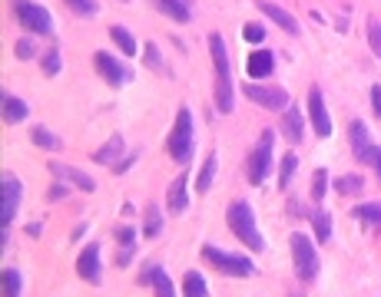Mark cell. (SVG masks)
Returning a JSON list of instances; mask_svg holds the SVG:
<instances>
[{"label": "cell", "mask_w": 381, "mask_h": 297, "mask_svg": "<svg viewBox=\"0 0 381 297\" xmlns=\"http://www.w3.org/2000/svg\"><path fill=\"white\" fill-rule=\"evenodd\" d=\"M209 50H213V63H215V106L219 113H232L236 99H232V76H229V53H226V40L213 33L209 37Z\"/></svg>", "instance_id": "obj_1"}, {"label": "cell", "mask_w": 381, "mask_h": 297, "mask_svg": "<svg viewBox=\"0 0 381 297\" xmlns=\"http://www.w3.org/2000/svg\"><path fill=\"white\" fill-rule=\"evenodd\" d=\"M226 222L232 228V235L242 241L245 248H252V251H262L265 248V238L259 235V228H256V211L249 202H232L226 211Z\"/></svg>", "instance_id": "obj_2"}, {"label": "cell", "mask_w": 381, "mask_h": 297, "mask_svg": "<svg viewBox=\"0 0 381 297\" xmlns=\"http://www.w3.org/2000/svg\"><path fill=\"white\" fill-rule=\"evenodd\" d=\"M169 155H172V162L186 165L193 159V113L189 109H179L176 113V126H172V133H169Z\"/></svg>", "instance_id": "obj_3"}, {"label": "cell", "mask_w": 381, "mask_h": 297, "mask_svg": "<svg viewBox=\"0 0 381 297\" xmlns=\"http://www.w3.org/2000/svg\"><path fill=\"white\" fill-rule=\"evenodd\" d=\"M272 142H275V133L272 129H262L259 142L252 148V159H249V182L252 185H262L265 178L272 175Z\"/></svg>", "instance_id": "obj_4"}, {"label": "cell", "mask_w": 381, "mask_h": 297, "mask_svg": "<svg viewBox=\"0 0 381 297\" xmlns=\"http://www.w3.org/2000/svg\"><path fill=\"white\" fill-rule=\"evenodd\" d=\"M292 261H295V271H299L302 281H315V274H319V254H315L312 238L302 235V231L292 235Z\"/></svg>", "instance_id": "obj_5"}, {"label": "cell", "mask_w": 381, "mask_h": 297, "mask_svg": "<svg viewBox=\"0 0 381 297\" xmlns=\"http://www.w3.org/2000/svg\"><path fill=\"white\" fill-rule=\"evenodd\" d=\"M202 258H206L209 265L219 267L222 274H232V278H249V274H256V265H252L249 258L226 254V251H219L215 245H206V248H202Z\"/></svg>", "instance_id": "obj_6"}, {"label": "cell", "mask_w": 381, "mask_h": 297, "mask_svg": "<svg viewBox=\"0 0 381 297\" xmlns=\"http://www.w3.org/2000/svg\"><path fill=\"white\" fill-rule=\"evenodd\" d=\"M17 17H20V23L30 30V33H53V17L50 10H44L40 3H33V0H17Z\"/></svg>", "instance_id": "obj_7"}, {"label": "cell", "mask_w": 381, "mask_h": 297, "mask_svg": "<svg viewBox=\"0 0 381 297\" xmlns=\"http://www.w3.org/2000/svg\"><path fill=\"white\" fill-rule=\"evenodd\" d=\"M245 96L252 99V103H259L262 109H272V113H285L292 106L289 93L278 86H259V83H245Z\"/></svg>", "instance_id": "obj_8"}, {"label": "cell", "mask_w": 381, "mask_h": 297, "mask_svg": "<svg viewBox=\"0 0 381 297\" xmlns=\"http://www.w3.org/2000/svg\"><path fill=\"white\" fill-rule=\"evenodd\" d=\"M93 63H96V70L103 73V79H107L109 86H126V83L133 79V70H130V66H123L120 59L109 57V53H103V50L93 57Z\"/></svg>", "instance_id": "obj_9"}, {"label": "cell", "mask_w": 381, "mask_h": 297, "mask_svg": "<svg viewBox=\"0 0 381 297\" xmlns=\"http://www.w3.org/2000/svg\"><path fill=\"white\" fill-rule=\"evenodd\" d=\"M308 119H312V126H315V135H321V139L332 135V116H328V109H325V96H321L319 86L308 89Z\"/></svg>", "instance_id": "obj_10"}, {"label": "cell", "mask_w": 381, "mask_h": 297, "mask_svg": "<svg viewBox=\"0 0 381 297\" xmlns=\"http://www.w3.org/2000/svg\"><path fill=\"white\" fill-rule=\"evenodd\" d=\"M76 274L83 278V281L90 284H100L103 278V267H100V245H87L80 258H76Z\"/></svg>", "instance_id": "obj_11"}, {"label": "cell", "mask_w": 381, "mask_h": 297, "mask_svg": "<svg viewBox=\"0 0 381 297\" xmlns=\"http://www.w3.org/2000/svg\"><path fill=\"white\" fill-rule=\"evenodd\" d=\"M50 172L60 178V182H67L70 189H80V192H96V182H93L87 172H80V169H73V165H63V162H50Z\"/></svg>", "instance_id": "obj_12"}, {"label": "cell", "mask_w": 381, "mask_h": 297, "mask_svg": "<svg viewBox=\"0 0 381 297\" xmlns=\"http://www.w3.org/2000/svg\"><path fill=\"white\" fill-rule=\"evenodd\" d=\"M20 195H24V185H20V178L17 175H3V228L14 222L17 208H20Z\"/></svg>", "instance_id": "obj_13"}, {"label": "cell", "mask_w": 381, "mask_h": 297, "mask_svg": "<svg viewBox=\"0 0 381 297\" xmlns=\"http://www.w3.org/2000/svg\"><path fill=\"white\" fill-rule=\"evenodd\" d=\"M256 7H259V10H262L265 17H269V20H275V23H278L282 30H289L292 37H299V33H302L299 20H295V17H292L289 10H282L278 3H272V0H256Z\"/></svg>", "instance_id": "obj_14"}, {"label": "cell", "mask_w": 381, "mask_h": 297, "mask_svg": "<svg viewBox=\"0 0 381 297\" xmlns=\"http://www.w3.org/2000/svg\"><path fill=\"white\" fill-rule=\"evenodd\" d=\"M166 205L172 215H186V208H189V175H179L172 178V185H169V195H166Z\"/></svg>", "instance_id": "obj_15"}, {"label": "cell", "mask_w": 381, "mask_h": 297, "mask_svg": "<svg viewBox=\"0 0 381 297\" xmlns=\"http://www.w3.org/2000/svg\"><path fill=\"white\" fill-rule=\"evenodd\" d=\"M348 139H351V152L358 162H368V152H371V139H368V126L362 119H355L348 126Z\"/></svg>", "instance_id": "obj_16"}, {"label": "cell", "mask_w": 381, "mask_h": 297, "mask_svg": "<svg viewBox=\"0 0 381 297\" xmlns=\"http://www.w3.org/2000/svg\"><path fill=\"white\" fill-rule=\"evenodd\" d=\"M245 70H249L252 79H265V76H272V70H275V57L269 50H256V53H249Z\"/></svg>", "instance_id": "obj_17"}, {"label": "cell", "mask_w": 381, "mask_h": 297, "mask_svg": "<svg viewBox=\"0 0 381 297\" xmlns=\"http://www.w3.org/2000/svg\"><path fill=\"white\" fill-rule=\"evenodd\" d=\"M146 281L152 284L156 297H176V287H172L169 274H166V271H163L159 265H150V267H146Z\"/></svg>", "instance_id": "obj_18"}, {"label": "cell", "mask_w": 381, "mask_h": 297, "mask_svg": "<svg viewBox=\"0 0 381 297\" xmlns=\"http://www.w3.org/2000/svg\"><path fill=\"white\" fill-rule=\"evenodd\" d=\"M100 165H116V159H123V135L120 133H113L103 142V146L96 148V155H93Z\"/></svg>", "instance_id": "obj_19"}, {"label": "cell", "mask_w": 381, "mask_h": 297, "mask_svg": "<svg viewBox=\"0 0 381 297\" xmlns=\"http://www.w3.org/2000/svg\"><path fill=\"white\" fill-rule=\"evenodd\" d=\"M159 10L166 17H172L176 23H189L193 20V7H189V0H152Z\"/></svg>", "instance_id": "obj_20"}, {"label": "cell", "mask_w": 381, "mask_h": 297, "mask_svg": "<svg viewBox=\"0 0 381 297\" xmlns=\"http://www.w3.org/2000/svg\"><path fill=\"white\" fill-rule=\"evenodd\" d=\"M282 129H285V135H289L292 142H302V139H305V122H302V113H299L295 106H289V109L282 113Z\"/></svg>", "instance_id": "obj_21"}, {"label": "cell", "mask_w": 381, "mask_h": 297, "mask_svg": "<svg viewBox=\"0 0 381 297\" xmlns=\"http://www.w3.org/2000/svg\"><path fill=\"white\" fill-rule=\"evenodd\" d=\"M355 218L371 228V231H381V202H368V205H358L355 208Z\"/></svg>", "instance_id": "obj_22"}, {"label": "cell", "mask_w": 381, "mask_h": 297, "mask_svg": "<svg viewBox=\"0 0 381 297\" xmlns=\"http://www.w3.org/2000/svg\"><path fill=\"white\" fill-rule=\"evenodd\" d=\"M27 116H30V106L24 103V99L3 96V119H7V122H24Z\"/></svg>", "instance_id": "obj_23"}, {"label": "cell", "mask_w": 381, "mask_h": 297, "mask_svg": "<svg viewBox=\"0 0 381 297\" xmlns=\"http://www.w3.org/2000/svg\"><path fill=\"white\" fill-rule=\"evenodd\" d=\"M30 139H33V146L46 148V152H57V148H60V135L53 133V129H46V126H33Z\"/></svg>", "instance_id": "obj_24"}, {"label": "cell", "mask_w": 381, "mask_h": 297, "mask_svg": "<svg viewBox=\"0 0 381 297\" xmlns=\"http://www.w3.org/2000/svg\"><path fill=\"white\" fill-rule=\"evenodd\" d=\"M109 37H113V44L120 46L123 53H130V57L136 53V37L123 27V23H113V27H109Z\"/></svg>", "instance_id": "obj_25"}, {"label": "cell", "mask_w": 381, "mask_h": 297, "mask_svg": "<svg viewBox=\"0 0 381 297\" xmlns=\"http://www.w3.org/2000/svg\"><path fill=\"white\" fill-rule=\"evenodd\" d=\"M312 228H315V238L319 241H328L332 238V215L325 208H315L312 211Z\"/></svg>", "instance_id": "obj_26"}, {"label": "cell", "mask_w": 381, "mask_h": 297, "mask_svg": "<svg viewBox=\"0 0 381 297\" xmlns=\"http://www.w3.org/2000/svg\"><path fill=\"white\" fill-rule=\"evenodd\" d=\"M213 178H215V152H209V159L202 162V169H199V178H196V189L202 195L213 189Z\"/></svg>", "instance_id": "obj_27"}, {"label": "cell", "mask_w": 381, "mask_h": 297, "mask_svg": "<svg viewBox=\"0 0 381 297\" xmlns=\"http://www.w3.org/2000/svg\"><path fill=\"white\" fill-rule=\"evenodd\" d=\"M3 297H24V278L17 267L3 271Z\"/></svg>", "instance_id": "obj_28"}, {"label": "cell", "mask_w": 381, "mask_h": 297, "mask_svg": "<svg viewBox=\"0 0 381 297\" xmlns=\"http://www.w3.org/2000/svg\"><path fill=\"white\" fill-rule=\"evenodd\" d=\"M209 291H206V281H202V274H196V271H189L183 278V297H206Z\"/></svg>", "instance_id": "obj_29"}, {"label": "cell", "mask_w": 381, "mask_h": 297, "mask_svg": "<svg viewBox=\"0 0 381 297\" xmlns=\"http://www.w3.org/2000/svg\"><path fill=\"white\" fill-rule=\"evenodd\" d=\"M362 185H365V178H362V175H342V178H335V192L338 195H358V192H362Z\"/></svg>", "instance_id": "obj_30"}, {"label": "cell", "mask_w": 381, "mask_h": 297, "mask_svg": "<svg viewBox=\"0 0 381 297\" xmlns=\"http://www.w3.org/2000/svg\"><path fill=\"white\" fill-rule=\"evenodd\" d=\"M159 231H163V211H159L156 205H150V208H146V228H143V235L156 238Z\"/></svg>", "instance_id": "obj_31"}, {"label": "cell", "mask_w": 381, "mask_h": 297, "mask_svg": "<svg viewBox=\"0 0 381 297\" xmlns=\"http://www.w3.org/2000/svg\"><path fill=\"white\" fill-rule=\"evenodd\" d=\"M295 169H299V155H295V152H289V155L282 159V172H278V185H282V189H289L292 175H295Z\"/></svg>", "instance_id": "obj_32"}, {"label": "cell", "mask_w": 381, "mask_h": 297, "mask_svg": "<svg viewBox=\"0 0 381 297\" xmlns=\"http://www.w3.org/2000/svg\"><path fill=\"white\" fill-rule=\"evenodd\" d=\"M40 66H44L46 76H57L63 70L60 63V50H44V59H40Z\"/></svg>", "instance_id": "obj_33"}, {"label": "cell", "mask_w": 381, "mask_h": 297, "mask_svg": "<svg viewBox=\"0 0 381 297\" xmlns=\"http://www.w3.org/2000/svg\"><path fill=\"white\" fill-rule=\"evenodd\" d=\"M368 46L381 59V20H368Z\"/></svg>", "instance_id": "obj_34"}, {"label": "cell", "mask_w": 381, "mask_h": 297, "mask_svg": "<svg viewBox=\"0 0 381 297\" xmlns=\"http://www.w3.org/2000/svg\"><path fill=\"white\" fill-rule=\"evenodd\" d=\"M325 189H328V172H325V169H315V175H312V198L321 202Z\"/></svg>", "instance_id": "obj_35"}, {"label": "cell", "mask_w": 381, "mask_h": 297, "mask_svg": "<svg viewBox=\"0 0 381 297\" xmlns=\"http://www.w3.org/2000/svg\"><path fill=\"white\" fill-rule=\"evenodd\" d=\"M242 37H245V44L259 46L262 40H265V27H262V23H245V27H242Z\"/></svg>", "instance_id": "obj_36"}, {"label": "cell", "mask_w": 381, "mask_h": 297, "mask_svg": "<svg viewBox=\"0 0 381 297\" xmlns=\"http://www.w3.org/2000/svg\"><path fill=\"white\" fill-rule=\"evenodd\" d=\"M67 7L76 10L80 17H93V14H96V0H67Z\"/></svg>", "instance_id": "obj_37"}, {"label": "cell", "mask_w": 381, "mask_h": 297, "mask_svg": "<svg viewBox=\"0 0 381 297\" xmlns=\"http://www.w3.org/2000/svg\"><path fill=\"white\" fill-rule=\"evenodd\" d=\"M33 57H37V46H33L30 37L17 40V59H33Z\"/></svg>", "instance_id": "obj_38"}, {"label": "cell", "mask_w": 381, "mask_h": 297, "mask_svg": "<svg viewBox=\"0 0 381 297\" xmlns=\"http://www.w3.org/2000/svg\"><path fill=\"white\" fill-rule=\"evenodd\" d=\"M116 241H120L123 248H133V245H136V231H133V228H120V231H116Z\"/></svg>", "instance_id": "obj_39"}, {"label": "cell", "mask_w": 381, "mask_h": 297, "mask_svg": "<svg viewBox=\"0 0 381 297\" xmlns=\"http://www.w3.org/2000/svg\"><path fill=\"white\" fill-rule=\"evenodd\" d=\"M368 165L375 169V175H378V182H381V146H371V152H368Z\"/></svg>", "instance_id": "obj_40"}, {"label": "cell", "mask_w": 381, "mask_h": 297, "mask_svg": "<svg viewBox=\"0 0 381 297\" xmlns=\"http://www.w3.org/2000/svg\"><path fill=\"white\" fill-rule=\"evenodd\" d=\"M143 53H146V66H159V63H163V57H159V46H156V44H146V50H143Z\"/></svg>", "instance_id": "obj_41"}, {"label": "cell", "mask_w": 381, "mask_h": 297, "mask_svg": "<svg viewBox=\"0 0 381 297\" xmlns=\"http://www.w3.org/2000/svg\"><path fill=\"white\" fill-rule=\"evenodd\" d=\"M67 192H70V185H67V182H57V185L46 192V198H50V202H57V198H63Z\"/></svg>", "instance_id": "obj_42"}, {"label": "cell", "mask_w": 381, "mask_h": 297, "mask_svg": "<svg viewBox=\"0 0 381 297\" xmlns=\"http://www.w3.org/2000/svg\"><path fill=\"white\" fill-rule=\"evenodd\" d=\"M371 109H375V116L381 119V86H371Z\"/></svg>", "instance_id": "obj_43"}, {"label": "cell", "mask_w": 381, "mask_h": 297, "mask_svg": "<svg viewBox=\"0 0 381 297\" xmlns=\"http://www.w3.org/2000/svg\"><path fill=\"white\" fill-rule=\"evenodd\" d=\"M136 162V159H133V155H123V162H116L113 165V172H116V175H123V172H126V169H130V165Z\"/></svg>", "instance_id": "obj_44"}]
</instances>
